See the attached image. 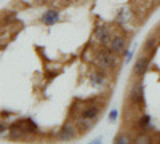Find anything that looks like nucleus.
Returning a JSON list of instances; mask_svg holds the SVG:
<instances>
[{
	"label": "nucleus",
	"mask_w": 160,
	"mask_h": 144,
	"mask_svg": "<svg viewBox=\"0 0 160 144\" xmlns=\"http://www.w3.org/2000/svg\"><path fill=\"white\" fill-rule=\"evenodd\" d=\"M149 141H151V138L148 135H139V136L135 138V142H141V144L142 142H149Z\"/></svg>",
	"instance_id": "obj_16"
},
{
	"label": "nucleus",
	"mask_w": 160,
	"mask_h": 144,
	"mask_svg": "<svg viewBox=\"0 0 160 144\" xmlns=\"http://www.w3.org/2000/svg\"><path fill=\"white\" fill-rule=\"evenodd\" d=\"M35 2H37V3H45L47 0H35Z\"/></svg>",
	"instance_id": "obj_20"
},
{
	"label": "nucleus",
	"mask_w": 160,
	"mask_h": 144,
	"mask_svg": "<svg viewBox=\"0 0 160 144\" xmlns=\"http://www.w3.org/2000/svg\"><path fill=\"white\" fill-rule=\"evenodd\" d=\"M128 139H127V136L125 135H122V133H118L117 136H115V139H114V142H117V144H125Z\"/></svg>",
	"instance_id": "obj_15"
},
{
	"label": "nucleus",
	"mask_w": 160,
	"mask_h": 144,
	"mask_svg": "<svg viewBox=\"0 0 160 144\" xmlns=\"http://www.w3.org/2000/svg\"><path fill=\"white\" fill-rule=\"evenodd\" d=\"M95 64L102 71H112V69L117 67V64H118L117 53L112 51L109 47L108 48L102 47L101 50H98L95 53Z\"/></svg>",
	"instance_id": "obj_1"
},
{
	"label": "nucleus",
	"mask_w": 160,
	"mask_h": 144,
	"mask_svg": "<svg viewBox=\"0 0 160 144\" xmlns=\"http://www.w3.org/2000/svg\"><path fill=\"white\" fill-rule=\"evenodd\" d=\"M101 114V106H87L85 109H82L78 117L83 119H91V120H98V115Z\"/></svg>",
	"instance_id": "obj_8"
},
{
	"label": "nucleus",
	"mask_w": 160,
	"mask_h": 144,
	"mask_svg": "<svg viewBox=\"0 0 160 144\" xmlns=\"http://www.w3.org/2000/svg\"><path fill=\"white\" fill-rule=\"evenodd\" d=\"M5 130H7V125L2 122V125H0V135H3V133H5Z\"/></svg>",
	"instance_id": "obj_19"
},
{
	"label": "nucleus",
	"mask_w": 160,
	"mask_h": 144,
	"mask_svg": "<svg viewBox=\"0 0 160 144\" xmlns=\"http://www.w3.org/2000/svg\"><path fill=\"white\" fill-rule=\"evenodd\" d=\"M77 135H78L77 125H75V123H71V122L64 123V125L61 127V130H59V138H61L62 141H71V139H74Z\"/></svg>",
	"instance_id": "obj_5"
},
{
	"label": "nucleus",
	"mask_w": 160,
	"mask_h": 144,
	"mask_svg": "<svg viewBox=\"0 0 160 144\" xmlns=\"http://www.w3.org/2000/svg\"><path fill=\"white\" fill-rule=\"evenodd\" d=\"M117 119H118V111H117V109H112V111L109 112V122H111V123H115Z\"/></svg>",
	"instance_id": "obj_14"
},
{
	"label": "nucleus",
	"mask_w": 160,
	"mask_h": 144,
	"mask_svg": "<svg viewBox=\"0 0 160 144\" xmlns=\"http://www.w3.org/2000/svg\"><path fill=\"white\" fill-rule=\"evenodd\" d=\"M93 37L96 38V42L101 45V47H109V42L112 38V34H111V29L108 27V26H96L95 31H93Z\"/></svg>",
	"instance_id": "obj_3"
},
{
	"label": "nucleus",
	"mask_w": 160,
	"mask_h": 144,
	"mask_svg": "<svg viewBox=\"0 0 160 144\" xmlns=\"http://www.w3.org/2000/svg\"><path fill=\"white\" fill-rule=\"evenodd\" d=\"M155 47H157V38L155 37H149L148 40L144 42V45H142V51L144 53H151L152 55V51H155Z\"/></svg>",
	"instance_id": "obj_12"
},
{
	"label": "nucleus",
	"mask_w": 160,
	"mask_h": 144,
	"mask_svg": "<svg viewBox=\"0 0 160 144\" xmlns=\"http://www.w3.org/2000/svg\"><path fill=\"white\" fill-rule=\"evenodd\" d=\"M106 82H108V77H106V74L101 71H95V72H91L90 74V83L91 85H95V87H104Z\"/></svg>",
	"instance_id": "obj_7"
},
{
	"label": "nucleus",
	"mask_w": 160,
	"mask_h": 144,
	"mask_svg": "<svg viewBox=\"0 0 160 144\" xmlns=\"http://www.w3.org/2000/svg\"><path fill=\"white\" fill-rule=\"evenodd\" d=\"M40 21H42L43 24L51 26V24H55V22L59 21V13H58L56 10H47L43 15L40 16Z\"/></svg>",
	"instance_id": "obj_10"
},
{
	"label": "nucleus",
	"mask_w": 160,
	"mask_h": 144,
	"mask_svg": "<svg viewBox=\"0 0 160 144\" xmlns=\"http://www.w3.org/2000/svg\"><path fill=\"white\" fill-rule=\"evenodd\" d=\"M128 101L131 104L144 106V87L141 82H133L128 88Z\"/></svg>",
	"instance_id": "obj_2"
},
{
	"label": "nucleus",
	"mask_w": 160,
	"mask_h": 144,
	"mask_svg": "<svg viewBox=\"0 0 160 144\" xmlns=\"http://www.w3.org/2000/svg\"><path fill=\"white\" fill-rule=\"evenodd\" d=\"M125 62H130V59H131V56H133V51L131 50H125Z\"/></svg>",
	"instance_id": "obj_18"
},
{
	"label": "nucleus",
	"mask_w": 160,
	"mask_h": 144,
	"mask_svg": "<svg viewBox=\"0 0 160 144\" xmlns=\"http://www.w3.org/2000/svg\"><path fill=\"white\" fill-rule=\"evenodd\" d=\"M131 19V11L128 8H122L118 13H117V16H115V22L117 24H125Z\"/></svg>",
	"instance_id": "obj_11"
},
{
	"label": "nucleus",
	"mask_w": 160,
	"mask_h": 144,
	"mask_svg": "<svg viewBox=\"0 0 160 144\" xmlns=\"http://www.w3.org/2000/svg\"><path fill=\"white\" fill-rule=\"evenodd\" d=\"M16 19V16L13 15V13H5V16H3V22L7 21V22H11V21H15Z\"/></svg>",
	"instance_id": "obj_17"
},
{
	"label": "nucleus",
	"mask_w": 160,
	"mask_h": 144,
	"mask_svg": "<svg viewBox=\"0 0 160 144\" xmlns=\"http://www.w3.org/2000/svg\"><path fill=\"white\" fill-rule=\"evenodd\" d=\"M141 128H148L151 125V117L149 115H142L141 119H139V123H138Z\"/></svg>",
	"instance_id": "obj_13"
},
{
	"label": "nucleus",
	"mask_w": 160,
	"mask_h": 144,
	"mask_svg": "<svg viewBox=\"0 0 160 144\" xmlns=\"http://www.w3.org/2000/svg\"><path fill=\"white\" fill-rule=\"evenodd\" d=\"M109 48L112 51H115L117 55H123L127 50V38L125 35H112L111 42H109Z\"/></svg>",
	"instance_id": "obj_4"
},
{
	"label": "nucleus",
	"mask_w": 160,
	"mask_h": 144,
	"mask_svg": "<svg viewBox=\"0 0 160 144\" xmlns=\"http://www.w3.org/2000/svg\"><path fill=\"white\" fill-rule=\"evenodd\" d=\"M96 120H91V119H83V117H78V119L75 120V125H77V130L78 133H88L90 130L93 128V125H95Z\"/></svg>",
	"instance_id": "obj_9"
},
{
	"label": "nucleus",
	"mask_w": 160,
	"mask_h": 144,
	"mask_svg": "<svg viewBox=\"0 0 160 144\" xmlns=\"http://www.w3.org/2000/svg\"><path fill=\"white\" fill-rule=\"evenodd\" d=\"M149 69V56H139L135 62V66H133V74H136L138 77H142L146 75Z\"/></svg>",
	"instance_id": "obj_6"
}]
</instances>
